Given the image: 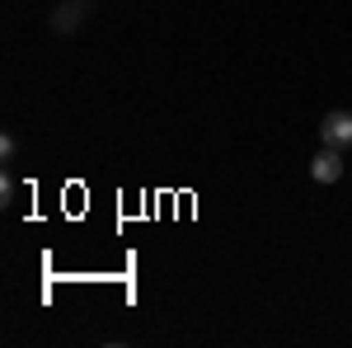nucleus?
Returning <instances> with one entry per match:
<instances>
[{
  "instance_id": "f257e3e1",
  "label": "nucleus",
  "mask_w": 352,
  "mask_h": 348,
  "mask_svg": "<svg viewBox=\"0 0 352 348\" xmlns=\"http://www.w3.org/2000/svg\"><path fill=\"white\" fill-rule=\"evenodd\" d=\"M320 136H324V146H333V151L352 146V113H348V108H333V113H324Z\"/></svg>"
},
{
  "instance_id": "7ed1b4c3",
  "label": "nucleus",
  "mask_w": 352,
  "mask_h": 348,
  "mask_svg": "<svg viewBox=\"0 0 352 348\" xmlns=\"http://www.w3.org/2000/svg\"><path fill=\"white\" fill-rule=\"evenodd\" d=\"M80 14H85V5H76V0H66V5L56 10V19H52V33H71V28L80 24Z\"/></svg>"
},
{
  "instance_id": "f03ea898",
  "label": "nucleus",
  "mask_w": 352,
  "mask_h": 348,
  "mask_svg": "<svg viewBox=\"0 0 352 348\" xmlns=\"http://www.w3.org/2000/svg\"><path fill=\"white\" fill-rule=\"evenodd\" d=\"M310 174H315L320 184H338V179H343V156H338L333 146H324V151L310 161Z\"/></svg>"
}]
</instances>
